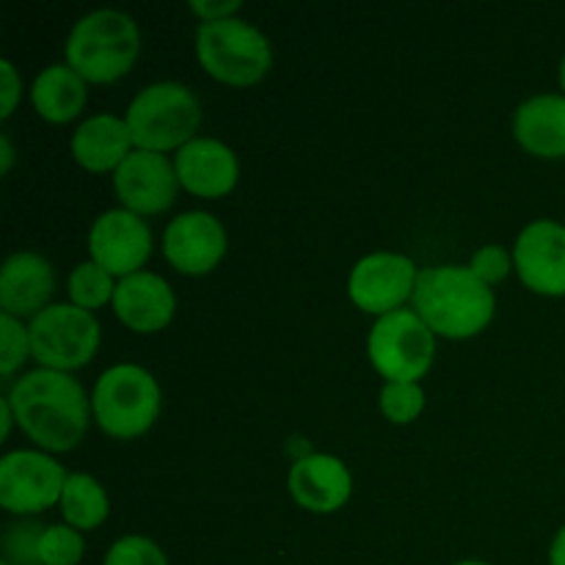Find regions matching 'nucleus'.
Wrapping results in <instances>:
<instances>
[{
  "label": "nucleus",
  "instance_id": "18",
  "mask_svg": "<svg viewBox=\"0 0 565 565\" xmlns=\"http://www.w3.org/2000/svg\"><path fill=\"white\" fill-rule=\"evenodd\" d=\"M55 292V270L36 252L11 254L0 270V309L11 318H36L50 307Z\"/></svg>",
  "mask_w": 565,
  "mask_h": 565
},
{
  "label": "nucleus",
  "instance_id": "9",
  "mask_svg": "<svg viewBox=\"0 0 565 565\" xmlns=\"http://www.w3.org/2000/svg\"><path fill=\"white\" fill-rule=\"evenodd\" d=\"M70 472L44 450H11L0 458V505L14 516H39L61 502Z\"/></svg>",
  "mask_w": 565,
  "mask_h": 565
},
{
  "label": "nucleus",
  "instance_id": "20",
  "mask_svg": "<svg viewBox=\"0 0 565 565\" xmlns=\"http://www.w3.org/2000/svg\"><path fill=\"white\" fill-rule=\"evenodd\" d=\"M513 138L541 160L565 158V94H535L513 114Z\"/></svg>",
  "mask_w": 565,
  "mask_h": 565
},
{
  "label": "nucleus",
  "instance_id": "5",
  "mask_svg": "<svg viewBox=\"0 0 565 565\" xmlns=\"http://www.w3.org/2000/svg\"><path fill=\"white\" fill-rule=\"evenodd\" d=\"M160 384L141 364H114L92 390V414L110 439H138L160 417Z\"/></svg>",
  "mask_w": 565,
  "mask_h": 565
},
{
  "label": "nucleus",
  "instance_id": "36",
  "mask_svg": "<svg viewBox=\"0 0 565 565\" xmlns=\"http://www.w3.org/2000/svg\"><path fill=\"white\" fill-rule=\"evenodd\" d=\"M452 565H489V563H483V561H458V563H452Z\"/></svg>",
  "mask_w": 565,
  "mask_h": 565
},
{
  "label": "nucleus",
  "instance_id": "10",
  "mask_svg": "<svg viewBox=\"0 0 565 565\" xmlns=\"http://www.w3.org/2000/svg\"><path fill=\"white\" fill-rule=\"evenodd\" d=\"M419 268L412 257L397 252H373L353 265L348 276V298L353 307L375 320L397 312L414 298Z\"/></svg>",
  "mask_w": 565,
  "mask_h": 565
},
{
  "label": "nucleus",
  "instance_id": "6",
  "mask_svg": "<svg viewBox=\"0 0 565 565\" xmlns=\"http://www.w3.org/2000/svg\"><path fill=\"white\" fill-rule=\"evenodd\" d=\"M196 58L213 81L232 88H248L257 86L270 72L274 47L254 22L230 17L202 22L196 28Z\"/></svg>",
  "mask_w": 565,
  "mask_h": 565
},
{
  "label": "nucleus",
  "instance_id": "4",
  "mask_svg": "<svg viewBox=\"0 0 565 565\" xmlns=\"http://www.w3.org/2000/svg\"><path fill=\"white\" fill-rule=\"evenodd\" d=\"M125 121L136 149L160 154L180 152L202 127V105L196 94L182 83L158 81L143 86L130 99Z\"/></svg>",
  "mask_w": 565,
  "mask_h": 565
},
{
  "label": "nucleus",
  "instance_id": "21",
  "mask_svg": "<svg viewBox=\"0 0 565 565\" xmlns=\"http://www.w3.org/2000/svg\"><path fill=\"white\" fill-rule=\"evenodd\" d=\"M33 110L50 125H66L77 119L88 103V83L70 64H50L33 77Z\"/></svg>",
  "mask_w": 565,
  "mask_h": 565
},
{
  "label": "nucleus",
  "instance_id": "24",
  "mask_svg": "<svg viewBox=\"0 0 565 565\" xmlns=\"http://www.w3.org/2000/svg\"><path fill=\"white\" fill-rule=\"evenodd\" d=\"M379 406L392 425H412L425 412V392L419 384L406 381H386L381 386Z\"/></svg>",
  "mask_w": 565,
  "mask_h": 565
},
{
  "label": "nucleus",
  "instance_id": "16",
  "mask_svg": "<svg viewBox=\"0 0 565 565\" xmlns=\"http://www.w3.org/2000/svg\"><path fill=\"white\" fill-rule=\"evenodd\" d=\"M177 180L199 199H224L241 180V160L218 138L196 136L174 154Z\"/></svg>",
  "mask_w": 565,
  "mask_h": 565
},
{
  "label": "nucleus",
  "instance_id": "13",
  "mask_svg": "<svg viewBox=\"0 0 565 565\" xmlns=\"http://www.w3.org/2000/svg\"><path fill=\"white\" fill-rule=\"evenodd\" d=\"M513 265L527 290L546 298L565 296V226L561 221H530L513 243Z\"/></svg>",
  "mask_w": 565,
  "mask_h": 565
},
{
  "label": "nucleus",
  "instance_id": "19",
  "mask_svg": "<svg viewBox=\"0 0 565 565\" xmlns=\"http://www.w3.org/2000/svg\"><path fill=\"white\" fill-rule=\"evenodd\" d=\"M70 149L81 169L92 174H108V171L114 174L125 163L127 154L136 149V143H132L125 116L94 114L72 132Z\"/></svg>",
  "mask_w": 565,
  "mask_h": 565
},
{
  "label": "nucleus",
  "instance_id": "14",
  "mask_svg": "<svg viewBox=\"0 0 565 565\" xmlns=\"http://www.w3.org/2000/svg\"><path fill=\"white\" fill-rule=\"evenodd\" d=\"M163 254L177 274L204 276L226 254V230L207 210L180 213L163 232Z\"/></svg>",
  "mask_w": 565,
  "mask_h": 565
},
{
  "label": "nucleus",
  "instance_id": "17",
  "mask_svg": "<svg viewBox=\"0 0 565 565\" xmlns=\"http://www.w3.org/2000/svg\"><path fill=\"white\" fill-rule=\"evenodd\" d=\"M114 315L136 334H158L174 320L177 296L169 281L152 270H138L116 285Z\"/></svg>",
  "mask_w": 565,
  "mask_h": 565
},
{
  "label": "nucleus",
  "instance_id": "11",
  "mask_svg": "<svg viewBox=\"0 0 565 565\" xmlns=\"http://www.w3.org/2000/svg\"><path fill=\"white\" fill-rule=\"evenodd\" d=\"M180 188L174 160L169 154L132 149L125 163L114 171V191L121 207L141 218L174 207Z\"/></svg>",
  "mask_w": 565,
  "mask_h": 565
},
{
  "label": "nucleus",
  "instance_id": "37",
  "mask_svg": "<svg viewBox=\"0 0 565 565\" xmlns=\"http://www.w3.org/2000/svg\"><path fill=\"white\" fill-rule=\"evenodd\" d=\"M0 565H11V563H6V561H0Z\"/></svg>",
  "mask_w": 565,
  "mask_h": 565
},
{
  "label": "nucleus",
  "instance_id": "3",
  "mask_svg": "<svg viewBox=\"0 0 565 565\" xmlns=\"http://www.w3.org/2000/svg\"><path fill=\"white\" fill-rule=\"evenodd\" d=\"M141 31L127 11L97 9L72 25L64 42L66 64L86 83H116L136 66Z\"/></svg>",
  "mask_w": 565,
  "mask_h": 565
},
{
  "label": "nucleus",
  "instance_id": "25",
  "mask_svg": "<svg viewBox=\"0 0 565 565\" xmlns=\"http://www.w3.org/2000/svg\"><path fill=\"white\" fill-rule=\"evenodd\" d=\"M44 524L33 522V519H20V522H11L9 527L3 530V539H0V546H3V561L11 565H42V557H39V541L44 535Z\"/></svg>",
  "mask_w": 565,
  "mask_h": 565
},
{
  "label": "nucleus",
  "instance_id": "7",
  "mask_svg": "<svg viewBox=\"0 0 565 565\" xmlns=\"http://www.w3.org/2000/svg\"><path fill=\"white\" fill-rule=\"evenodd\" d=\"M436 356V334L414 309H397L373 323L367 334V359L386 381L419 384Z\"/></svg>",
  "mask_w": 565,
  "mask_h": 565
},
{
  "label": "nucleus",
  "instance_id": "27",
  "mask_svg": "<svg viewBox=\"0 0 565 565\" xmlns=\"http://www.w3.org/2000/svg\"><path fill=\"white\" fill-rule=\"evenodd\" d=\"M33 359L31 353V331L20 318L0 315V375L9 381L22 364Z\"/></svg>",
  "mask_w": 565,
  "mask_h": 565
},
{
  "label": "nucleus",
  "instance_id": "8",
  "mask_svg": "<svg viewBox=\"0 0 565 565\" xmlns=\"http://www.w3.org/2000/svg\"><path fill=\"white\" fill-rule=\"evenodd\" d=\"M33 362L44 370L75 373L86 367L99 348V320L75 303H50L28 323Z\"/></svg>",
  "mask_w": 565,
  "mask_h": 565
},
{
  "label": "nucleus",
  "instance_id": "22",
  "mask_svg": "<svg viewBox=\"0 0 565 565\" xmlns=\"http://www.w3.org/2000/svg\"><path fill=\"white\" fill-rule=\"evenodd\" d=\"M61 516L64 524L81 530V533H92V530L103 527L105 519L110 513L108 491L103 489L97 478L86 472H72L66 478L64 494H61Z\"/></svg>",
  "mask_w": 565,
  "mask_h": 565
},
{
  "label": "nucleus",
  "instance_id": "23",
  "mask_svg": "<svg viewBox=\"0 0 565 565\" xmlns=\"http://www.w3.org/2000/svg\"><path fill=\"white\" fill-rule=\"evenodd\" d=\"M116 285L119 281H116L114 274H108L94 259H86V263H77L70 270L66 292H70V303L86 309V312H94V309H103L105 303H114Z\"/></svg>",
  "mask_w": 565,
  "mask_h": 565
},
{
  "label": "nucleus",
  "instance_id": "29",
  "mask_svg": "<svg viewBox=\"0 0 565 565\" xmlns=\"http://www.w3.org/2000/svg\"><path fill=\"white\" fill-rule=\"evenodd\" d=\"M469 270H472L483 285H500V281H505L508 276L516 270V265H513V252H508L500 243H489V246L478 248V252L472 254Z\"/></svg>",
  "mask_w": 565,
  "mask_h": 565
},
{
  "label": "nucleus",
  "instance_id": "1",
  "mask_svg": "<svg viewBox=\"0 0 565 565\" xmlns=\"http://www.w3.org/2000/svg\"><path fill=\"white\" fill-rule=\"evenodd\" d=\"M17 425L44 452H72L94 419L92 397L72 373L36 367L6 390Z\"/></svg>",
  "mask_w": 565,
  "mask_h": 565
},
{
  "label": "nucleus",
  "instance_id": "15",
  "mask_svg": "<svg viewBox=\"0 0 565 565\" xmlns=\"http://www.w3.org/2000/svg\"><path fill=\"white\" fill-rule=\"evenodd\" d=\"M287 491L309 513H337L353 494V475L329 452H307L287 472Z\"/></svg>",
  "mask_w": 565,
  "mask_h": 565
},
{
  "label": "nucleus",
  "instance_id": "34",
  "mask_svg": "<svg viewBox=\"0 0 565 565\" xmlns=\"http://www.w3.org/2000/svg\"><path fill=\"white\" fill-rule=\"evenodd\" d=\"M11 166H14V147H11V138L0 136V174H9Z\"/></svg>",
  "mask_w": 565,
  "mask_h": 565
},
{
  "label": "nucleus",
  "instance_id": "30",
  "mask_svg": "<svg viewBox=\"0 0 565 565\" xmlns=\"http://www.w3.org/2000/svg\"><path fill=\"white\" fill-rule=\"evenodd\" d=\"M22 97V77L9 58L0 61V119H9Z\"/></svg>",
  "mask_w": 565,
  "mask_h": 565
},
{
  "label": "nucleus",
  "instance_id": "2",
  "mask_svg": "<svg viewBox=\"0 0 565 565\" xmlns=\"http://www.w3.org/2000/svg\"><path fill=\"white\" fill-rule=\"evenodd\" d=\"M412 303L425 326L445 340H472L489 329L497 312L494 290L469 265L419 268Z\"/></svg>",
  "mask_w": 565,
  "mask_h": 565
},
{
  "label": "nucleus",
  "instance_id": "33",
  "mask_svg": "<svg viewBox=\"0 0 565 565\" xmlns=\"http://www.w3.org/2000/svg\"><path fill=\"white\" fill-rule=\"evenodd\" d=\"M550 565H565V524L561 530H557L555 539H552Z\"/></svg>",
  "mask_w": 565,
  "mask_h": 565
},
{
  "label": "nucleus",
  "instance_id": "31",
  "mask_svg": "<svg viewBox=\"0 0 565 565\" xmlns=\"http://www.w3.org/2000/svg\"><path fill=\"white\" fill-rule=\"evenodd\" d=\"M241 9V0H191V11L202 22L230 20V17H235Z\"/></svg>",
  "mask_w": 565,
  "mask_h": 565
},
{
  "label": "nucleus",
  "instance_id": "32",
  "mask_svg": "<svg viewBox=\"0 0 565 565\" xmlns=\"http://www.w3.org/2000/svg\"><path fill=\"white\" fill-rule=\"evenodd\" d=\"M17 425V417H14V408H11L9 397H0V439H9L11 436V428Z\"/></svg>",
  "mask_w": 565,
  "mask_h": 565
},
{
  "label": "nucleus",
  "instance_id": "26",
  "mask_svg": "<svg viewBox=\"0 0 565 565\" xmlns=\"http://www.w3.org/2000/svg\"><path fill=\"white\" fill-rule=\"evenodd\" d=\"M83 552H86L83 533L70 524H50L39 541L42 565H77L83 561Z\"/></svg>",
  "mask_w": 565,
  "mask_h": 565
},
{
  "label": "nucleus",
  "instance_id": "35",
  "mask_svg": "<svg viewBox=\"0 0 565 565\" xmlns=\"http://www.w3.org/2000/svg\"><path fill=\"white\" fill-rule=\"evenodd\" d=\"M561 88H563V94H565V55H563V61H561Z\"/></svg>",
  "mask_w": 565,
  "mask_h": 565
},
{
  "label": "nucleus",
  "instance_id": "28",
  "mask_svg": "<svg viewBox=\"0 0 565 565\" xmlns=\"http://www.w3.org/2000/svg\"><path fill=\"white\" fill-rule=\"evenodd\" d=\"M103 565H169L166 552L147 535H125L105 552Z\"/></svg>",
  "mask_w": 565,
  "mask_h": 565
},
{
  "label": "nucleus",
  "instance_id": "12",
  "mask_svg": "<svg viewBox=\"0 0 565 565\" xmlns=\"http://www.w3.org/2000/svg\"><path fill=\"white\" fill-rule=\"evenodd\" d=\"M88 254L108 274L125 279L147 265L152 254V230L130 210H105L88 230Z\"/></svg>",
  "mask_w": 565,
  "mask_h": 565
}]
</instances>
